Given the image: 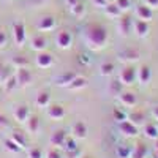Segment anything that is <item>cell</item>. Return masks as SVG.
Returning <instances> with one entry per match:
<instances>
[{
  "label": "cell",
  "mask_w": 158,
  "mask_h": 158,
  "mask_svg": "<svg viewBox=\"0 0 158 158\" xmlns=\"http://www.w3.org/2000/svg\"><path fill=\"white\" fill-rule=\"evenodd\" d=\"M90 2L94 3V5H97L98 8H103L104 10V6L109 3V0H90Z\"/></svg>",
  "instance_id": "42"
},
{
  "label": "cell",
  "mask_w": 158,
  "mask_h": 158,
  "mask_svg": "<svg viewBox=\"0 0 158 158\" xmlns=\"http://www.w3.org/2000/svg\"><path fill=\"white\" fill-rule=\"evenodd\" d=\"M56 44H57V48H60V49H68V48H71V44H73V36H71V33L67 32V30L59 32L57 36H56Z\"/></svg>",
  "instance_id": "5"
},
{
  "label": "cell",
  "mask_w": 158,
  "mask_h": 158,
  "mask_svg": "<svg viewBox=\"0 0 158 158\" xmlns=\"http://www.w3.org/2000/svg\"><path fill=\"white\" fill-rule=\"evenodd\" d=\"M133 29H135V33L138 38H146L150 32V27H149V22L146 21H141L138 19L136 22H133Z\"/></svg>",
  "instance_id": "13"
},
{
  "label": "cell",
  "mask_w": 158,
  "mask_h": 158,
  "mask_svg": "<svg viewBox=\"0 0 158 158\" xmlns=\"http://www.w3.org/2000/svg\"><path fill=\"white\" fill-rule=\"evenodd\" d=\"M152 115H153L155 120H158V106H155V108L152 109Z\"/></svg>",
  "instance_id": "48"
},
{
  "label": "cell",
  "mask_w": 158,
  "mask_h": 158,
  "mask_svg": "<svg viewBox=\"0 0 158 158\" xmlns=\"http://www.w3.org/2000/svg\"><path fill=\"white\" fill-rule=\"evenodd\" d=\"M56 27V19L52 16H43L38 21V30L40 32H51Z\"/></svg>",
  "instance_id": "15"
},
{
  "label": "cell",
  "mask_w": 158,
  "mask_h": 158,
  "mask_svg": "<svg viewBox=\"0 0 158 158\" xmlns=\"http://www.w3.org/2000/svg\"><path fill=\"white\" fill-rule=\"evenodd\" d=\"M156 127H158V123H156Z\"/></svg>",
  "instance_id": "51"
},
{
  "label": "cell",
  "mask_w": 158,
  "mask_h": 158,
  "mask_svg": "<svg viewBox=\"0 0 158 158\" xmlns=\"http://www.w3.org/2000/svg\"><path fill=\"white\" fill-rule=\"evenodd\" d=\"M65 139H67V133H65L63 130H57V131H54V133L51 135L49 142H51V146H54V147H57V146L62 147Z\"/></svg>",
  "instance_id": "18"
},
{
  "label": "cell",
  "mask_w": 158,
  "mask_h": 158,
  "mask_svg": "<svg viewBox=\"0 0 158 158\" xmlns=\"http://www.w3.org/2000/svg\"><path fill=\"white\" fill-rule=\"evenodd\" d=\"M136 79L142 85H147L152 81V70L147 67V65H142L139 70H136Z\"/></svg>",
  "instance_id": "10"
},
{
  "label": "cell",
  "mask_w": 158,
  "mask_h": 158,
  "mask_svg": "<svg viewBox=\"0 0 158 158\" xmlns=\"http://www.w3.org/2000/svg\"><path fill=\"white\" fill-rule=\"evenodd\" d=\"M118 100H120L122 106H125V108H133L138 103V98H136V95L133 94V92H123V94H120Z\"/></svg>",
  "instance_id": "17"
},
{
  "label": "cell",
  "mask_w": 158,
  "mask_h": 158,
  "mask_svg": "<svg viewBox=\"0 0 158 158\" xmlns=\"http://www.w3.org/2000/svg\"><path fill=\"white\" fill-rule=\"evenodd\" d=\"M144 5H147L152 10H158V0H144Z\"/></svg>",
  "instance_id": "43"
},
{
  "label": "cell",
  "mask_w": 158,
  "mask_h": 158,
  "mask_svg": "<svg viewBox=\"0 0 158 158\" xmlns=\"http://www.w3.org/2000/svg\"><path fill=\"white\" fill-rule=\"evenodd\" d=\"M84 40L89 49L101 51L108 43V30L100 24H89L84 29Z\"/></svg>",
  "instance_id": "1"
},
{
  "label": "cell",
  "mask_w": 158,
  "mask_h": 158,
  "mask_svg": "<svg viewBox=\"0 0 158 158\" xmlns=\"http://www.w3.org/2000/svg\"><path fill=\"white\" fill-rule=\"evenodd\" d=\"M109 92L112 95H120L122 94V82L120 81H112L109 84Z\"/></svg>",
  "instance_id": "32"
},
{
  "label": "cell",
  "mask_w": 158,
  "mask_h": 158,
  "mask_svg": "<svg viewBox=\"0 0 158 158\" xmlns=\"http://www.w3.org/2000/svg\"><path fill=\"white\" fill-rule=\"evenodd\" d=\"M10 76H11V74H10L8 67H5V65L0 63V84H5V82L8 81V77H10Z\"/></svg>",
  "instance_id": "33"
},
{
  "label": "cell",
  "mask_w": 158,
  "mask_h": 158,
  "mask_svg": "<svg viewBox=\"0 0 158 158\" xmlns=\"http://www.w3.org/2000/svg\"><path fill=\"white\" fill-rule=\"evenodd\" d=\"M112 117L115 118L117 122L127 120V114H125L123 111H120V108H114V111H112Z\"/></svg>",
  "instance_id": "36"
},
{
  "label": "cell",
  "mask_w": 158,
  "mask_h": 158,
  "mask_svg": "<svg viewBox=\"0 0 158 158\" xmlns=\"http://www.w3.org/2000/svg\"><path fill=\"white\" fill-rule=\"evenodd\" d=\"M118 130H120V133L127 138H133L139 133V130L138 127L133 123V122H130V120H122V122H118Z\"/></svg>",
  "instance_id": "6"
},
{
  "label": "cell",
  "mask_w": 158,
  "mask_h": 158,
  "mask_svg": "<svg viewBox=\"0 0 158 158\" xmlns=\"http://www.w3.org/2000/svg\"><path fill=\"white\" fill-rule=\"evenodd\" d=\"M87 84H89V82H87V79H85V77H82V76H76L67 89H68V90H82V89L87 87Z\"/></svg>",
  "instance_id": "22"
},
{
  "label": "cell",
  "mask_w": 158,
  "mask_h": 158,
  "mask_svg": "<svg viewBox=\"0 0 158 158\" xmlns=\"http://www.w3.org/2000/svg\"><path fill=\"white\" fill-rule=\"evenodd\" d=\"M6 43H8V36H6V33H5L3 30H0V48H5Z\"/></svg>",
  "instance_id": "41"
},
{
  "label": "cell",
  "mask_w": 158,
  "mask_h": 158,
  "mask_svg": "<svg viewBox=\"0 0 158 158\" xmlns=\"http://www.w3.org/2000/svg\"><path fill=\"white\" fill-rule=\"evenodd\" d=\"M147 156V147L144 144H136L131 150V158H146Z\"/></svg>",
  "instance_id": "25"
},
{
  "label": "cell",
  "mask_w": 158,
  "mask_h": 158,
  "mask_svg": "<svg viewBox=\"0 0 158 158\" xmlns=\"http://www.w3.org/2000/svg\"><path fill=\"white\" fill-rule=\"evenodd\" d=\"M65 2H67V5L71 8V6H74L76 3H79V2H81V0H65Z\"/></svg>",
  "instance_id": "47"
},
{
  "label": "cell",
  "mask_w": 158,
  "mask_h": 158,
  "mask_svg": "<svg viewBox=\"0 0 158 158\" xmlns=\"http://www.w3.org/2000/svg\"><path fill=\"white\" fill-rule=\"evenodd\" d=\"M104 13H106V16H109L111 19H118V18L122 16L120 8H118L115 3H111V2L104 6Z\"/></svg>",
  "instance_id": "21"
},
{
  "label": "cell",
  "mask_w": 158,
  "mask_h": 158,
  "mask_svg": "<svg viewBox=\"0 0 158 158\" xmlns=\"http://www.w3.org/2000/svg\"><path fill=\"white\" fill-rule=\"evenodd\" d=\"M144 136H146L147 139L155 141L158 138V127L155 123H146L144 125Z\"/></svg>",
  "instance_id": "23"
},
{
  "label": "cell",
  "mask_w": 158,
  "mask_h": 158,
  "mask_svg": "<svg viewBox=\"0 0 158 158\" xmlns=\"http://www.w3.org/2000/svg\"><path fill=\"white\" fill-rule=\"evenodd\" d=\"M65 150H67V153L68 152H71V150H76L77 149V146H76V141L74 139H65V142H63V146H62Z\"/></svg>",
  "instance_id": "35"
},
{
  "label": "cell",
  "mask_w": 158,
  "mask_h": 158,
  "mask_svg": "<svg viewBox=\"0 0 158 158\" xmlns=\"http://www.w3.org/2000/svg\"><path fill=\"white\" fill-rule=\"evenodd\" d=\"M144 120H146V115H144V112H139V111H135L130 114V122H133L136 127L138 125H142Z\"/></svg>",
  "instance_id": "28"
},
{
  "label": "cell",
  "mask_w": 158,
  "mask_h": 158,
  "mask_svg": "<svg viewBox=\"0 0 158 158\" xmlns=\"http://www.w3.org/2000/svg\"><path fill=\"white\" fill-rule=\"evenodd\" d=\"M15 77H16V81H18V85L25 87V85H29L32 82V77L33 76H32L30 70H27V67H22V68H16Z\"/></svg>",
  "instance_id": "3"
},
{
  "label": "cell",
  "mask_w": 158,
  "mask_h": 158,
  "mask_svg": "<svg viewBox=\"0 0 158 158\" xmlns=\"http://www.w3.org/2000/svg\"><path fill=\"white\" fill-rule=\"evenodd\" d=\"M5 147H6L10 152H13V153H18V152H21V150H22V149H21V147H19L18 144H16L15 141H13L11 138L5 141Z\"/></svg>",
  "instance_id": "34"
},
{
  "label": "cell",
  "mask_w": 158,
  "mask_h": 158,
  "mask_svg": "<svg viewBox=\"0 0 158 158\" xmlns=\"http://www.w3.org/2000/svg\"><path fill=\"white\" fill-rule=\"evenodd\" d=\"M71 133H73L74 139H85L87 133H89V128L84 122H74L71 127Z\"/></svg>",
  "instance_id": "12"
},
{
  "label": "cell",
  "mask_w": 158,
  "mask_h": 158,
  "mask_svg": "<svg viewBox=\"0 0 158 158\" xmlns=\"http://www.w3.org/2000/svg\"><path fill=\"white\" fill-rule=\"evenodd\" d=\"M29 158H43V152L38 147H33L29 150Z\"/></svg>",
  "instance_id": "40"
},
{
  "label": "cell",
  "mask_w": 158,
  "mask_h": 158,
  "mask_svg": "<svg viewBox=\"0 0 158 158\" xmlns=\"http://www.w3.org/2000/svg\"><path fill=\"white\" fill-rule=\"evenodd\" d=\"M35 63L38 68H49L52 67V63H54V57H52L51 54H48V52H38V56L35 57Z\"/></svg>",
  "instance_id": "8"
},
{
  "label": "cell",
  "mask_w": 158,
  "mask_h": 158,
  "mask_svg": "<svg viewBox=\"0 0 158 158\" xmlns=\"http://www.w3.org/2000/svg\"><path fill=\"white\" fill-rule=\"evenodd\" d=\"M79 62H81V63H84V65H89V57L87 56H79Z\"/></svg>",
  "instance_id": "46"
},
{
  "label": "cell",
  "mask_w": 158,
  "mask_h": 158,
  "mask_svg": "<svg viewBox=\"0 0 158 158\" xmlns=\"http://www.w3.org/2000/svg\"><path fill=\"white\" fill-rule=\"evenodd\" d=\"M3 85H5V89H6L8 92H11L13 89H15V87L18 85V81H16V77H15V76H10V77H8V81H6V82H5Z\"/></svg>",
  "instance_id": "39"
},
{
  "label": "cell",
  "mask_w": 158,
  "mask_h": 158,
  "mask_svg": "<svg viewBox=\"0 0 158 158\" xmlns=\"http://www.w3.org/2000/svg\"><path fill=\"white\" fill-rule=\"evenodd\" d=\"M46 46H48V40L43 35H35L30 40V49L35 52H43L46 49Z\"/></svg>",
  "instance_id": "11"
},
{
  "label": "cell",
  "mask_w": 158,
  "mask_h": 158,
  "mask_svg": "<svg viewBox=\"0 0 158 158\" xmlns=\"http://www.w3.org/2000/svg\"><path fill=\"white\" fill-rule=\"evenodd\" d=\"M13 36H15V43L18 46H22L25 43V27H24V24L16 22L15 25H13Z\"/></svg>",
  "instance_id": "9"
},
{
  "label": "cell",
  "mask_w": 158,
  "mask_h": 158,
  "mask_svg": "<svg viewBox=\"0 0 158 158\" xmlns=\"http://www.w3.org/2000/svg\"><path fill=\"white\" fill-rule=\"evenodd\" d=\"M156 158H158V152H156Z\"/></svg>",
  "instance_id": "50"
},
{
  "label": "cell",
  "mask_w": 158,
  "mask_h": 158,
  "mask_svg": "<svg viewBox=\"0 0 158 158\" xmlns=\"http://www.w3.org/2000/svg\"><path fill=\"white\" fill-rule=\"evenodd\" d=\"M35 103H36V106H40V108H48L51 104V95L48 94V92H40V94L36 95Z\"/></svg>",
  "instance_id": "24"
},
{
  "label": "cell",
  "mask_w": 158,
  "mask_h": 158,
  "mask_svg": "<svg viewBox=\"0 0 158 158\" xmlns=\"http://www.w3.org/2000/svg\"><path fill=\"white\" fill-rule=\"evenodd\" d=\"M112 71H114V65L112 63L104 62V63L100 65V74L101 76H109V74H112Z\"/></svg>",
  "instance_id": "31"
},
{
  "label": "cell",
  "mask_w": 158,
  "mask_h": 158,
  "mask_svg": "<svg viewBox=\"0 0 158 158\" xmlns=\"http://www.w3.org/2000/svg\"><path fill=\"white\" fill-rule=\"evenodd\" d=\"M114 3L120 8V11H127V10H130V6H131V0H115Z\"/></svg>",
  "instance_id": "38"
},
{
  "label": "cell",
  "mask_w": 158,
  "mask_h": 158,
  "mask_svg": "<svg viewBox=\"0 0 158 158\" xmlns=\"http://www.w3.org/2000/svg\"><path fill=\"white\" fill-rule=\"evenodd\" d=\"M70 11H71V15L74 16V18H82L84 16V13H85V8H84V3H76L74 6H71L70 8Z\"/></svg>",
  "instance_id": "30"
},
{
  "label": "cell",
  "mask_w": 158,
  "mask_h": 158,
  "mask_svg": "<svg viewBox=\"0 0 158 158\" xmlns=\"http://www.w3.org/2000/svg\"><path fill=\"white\" fill-rule=\"evenodd\" d=\"M13 65H16V68H22V67H27L29 65V60L25 59V57H15L13 59Z\"/></svg>",
  "instance_id": "37"
},
{
  "label": "cell",
  "mask_w": 158,
  "mask_h": 158,
  "mask_svg": "<svg viewBox=\"0 0 158 158\" xmlns=\"http://www.w3.org/2000/svg\"><path fill=\"white\" fill-rule=\"evenodd\" d=\"M118 59H120L122 62L131 63V62H135V60L139 59V54H138V51H135V49H127V51H122L120 54H118Z\"/></svg>",
  "instance_id": "20"
},
{
  "label": "cell",
  "mask_w": 158,
  "mask_h": 158,
  "mask_svg": "<svg viewBox=\"0 0 158 158\" xmlns=\"http://www.w3.org/2000/svg\"><path fill=\"white\" fill-rule=\"evenodd\" d=\"M133 19H131V16H120L118 18V25H117V29H118V33H120L122 36H130L131 30H133Z\"/></svg>",
  "instance_id": "2"
},
{
  "label": "cell",
  "mask_w": 158,
  "mask_h": 158,
  "mask_svg": "<svg viewBox=\"0 0 158 158\" xmlns=\"http://www.w3.org/2000/svg\"><path fill=\"white\" fill-rule=\"evenodd\" d=\"M6 125H8V118L0 114V127H6Z\"/></svg>",
  "instance_id": "45"
},
{
  "label": "cell",
  "mask_w": 158,
  "mask_h": 158,
  "mask_svg": "<svg viewBox=\"0 0 158 158\" xmlns=\"http://www.w3.org/2000/svg\"><path fill=\"white\" fill-rule=\"evenodd\" d=\"M11 139L15 141L21 149H25V146H27V139H25L24 133H21V131H15V133L11 135Z\"/></svg>",
  "instance_id": "26"
},
{
  "label": "cell",
  "mask_w": 158,
  "mask_h": 158,
  "mask_svg": "<svg viewBox=\"0 0 158 158\" xmlns=\"http://www.w3.org/2000/svg\"><path fill=\"white\" fill-rule=\"evenodd\" d=\"M27 128L30 133H38L40 131V120H38V117H29V120H27Z\"/></svg>",
  "instance_id": "29"
},
{
  "label": "cell",
  "mask_w": 158,
  "mask_h": 158,
  "mask_svg": "<svg viewBox=\"0 0 158 158\" xmlns=\"http://www.w3.org/2000/svg\"><path fill=\"white\" fill-rule=\"evenodd\" d=\"M76 76H77V74H76L74 71H67V73L60 74L59 77H56V84L60 85V87H68Z\"/></svg>",
  "instance_id": "19"
},
{
  "label": "cell",
  "mask_w": 158,
  "mask_h": 158,
  "mask_svg": "<svg viewBox=\"0 0 158 158\" xmlns=\"http://www.w3.org/2000/svg\"><path fill=\"white\" fill-rule=\"evenodd\" d=\"M131 147L128 146H117L115 147V155L117 158H131Z\"/></svg>",
  "instance_id": "27"
},
{
  "label": "cell",
  "mask_w": 158,
  "mask_h": 158,
  "mask_svg": "<svg viewBox=\"0 0 158 158\" xmlns=\"http://www.w3.org/2000/svg\"><path fill=\"white\" fill-rule=\"evenodd\" d=\"M46 158H62V155L59 153V150H56V149H51V150L46 153Z\"/></svg>",
  "instance_id": "44"
},
{
  "label": "cell",
  "mask_w": 158,
  "mask_h": 158,
  "mask_svg": "<svg viewBox=\"0 0 158 158\" xmlns=\"http://www.w3.org/2000/svg\"><path fill=\"white\" fill-rule=\"evenodd\" d=\"M136 16H138V19H141V21L150 22V21L153 19V10L149 8L147 5H139V6H136Z\"/></svg>",
  "instance_id": "14"
},
{
  "label": "cell",
  "mask_w": 158,
  "mask_h": 158,
  "mask_svg": "<svg viewBox=\"0 0 158 158\" xmlns=\"http://www.w3.org/2000/svg\"><path fill=\"white\" fill-rule=\"evenodd\" d=\"M13 115H15V118H16L19 123H25V122L29 120V117H30V111H29V108L25 106V104H21V106H18L15 109Z\"/></svg>",
  "instance_id": "16"
},
{
  "label": "cell",
  "mask_w": 158,
  "mask_h": 158,
  "mask_svg": "<svg viewBox=\"0 0 158 158\" xmlns=\"http://www.w3.org/2000/svg\"><path fill=\"white\" fill-rule=\"evenodd\" d=\"M155 149H156V150H158V138H156V139H155Z\"/></svg>",
  "instance_id": "49"
},
{
  "label": "cell",
  "mask_w": 158,
  "mask_h": 158,
  "mask_svg": "<svg viewBox=\"0 0 158 158\" xmlns=\"http://www.w3.org/2000/svg\"><path fill=\"white\" fill-rule=\"evenodd\" d=\"M136 79V70L131 67V65H127V67L120 71V76H118V81L125 85H131Z\"/></svg>",
  "instance_id": "4"
},
{
  "label": "cell",
  "mask_w": 158,
  "mask_h": 158,
  "mask_svg": "<svg viewBox=\"0 0 158 158\" xmlns=\"http://www.w3.org/2000/svg\"><path fill=\"white\" fill-rule=\"evenodd\" d=\"M46 114L52 120H62L65 117V108L60 106V104H49L46 108Z\"/></svg>",
  "instance_id": "7"
}]
</instances>
